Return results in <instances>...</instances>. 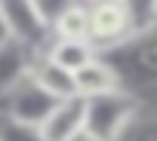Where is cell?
<instances>
[{"instance_id": "6da1fadb", "label": "cell", "mask_w": 157, "mask_h": 141, "mask_svg": "<svg viewBox=\"0 0 157 141\" xmlns=\"http://www.w3.org/2000/svg\"><path fill=\"white\" fill-rule=\"evenodd\" d=\"M139 114H142V104L126 89L86 98V135L96 141H117Z\"/></svg>"}, {"instance_id": "7a4b0ae2", "label": "cell", "mask_w": 157, "mask_h": 141, "mask_svg": "<svg viewBox=\"0 0 157 141\" xmlns=\"http://www.w3.org/2000/svg\"><path fill=\"white\" fill-rule=\"evenodd\" d=\"M0 22H3V31L10 40L31 49L34 55H43V49L52 40L49 22L40 3H0Z\"/></svg>"}, {"instance_id": "3957f363", "label": "cell", "mask_w": 157, "mask_h": 141, "mask_svg": "<svg viewBox=\"0 0 157 141\" xmlns=\"http://www.w3.org/2000/svg\"><path fill=\"white\" fill-rule=\"evenodd\" d=\"M136 37L132 31V3H120V0H108V3H93L90 6V43L96 52L123 46Z\"/></svg>"}, {"instance_id": "277c9868", "label": "cell", "mask_w": 157, "mask_h": 141, "mask_svg": "<svg viewBox=\"0 0 157 141\" xmlns=\"http://www.w3.org/2000/svg\"><path fill=\"white\" fill-rule=\"evenodd\" d=\"M56 104H59V101H56L52 95H46V92L31 80V74H28L22 83H16L10 92L0 95V114L10 117V120H16V123H25V126H40Z\"/></svg>"}, {"instance_id": "5b68a950", "label": "cell", "mask_w": 157, "mask_h": 141, "mask_svg": "<svg viewBox=\"0 0 157 141\" xmlns=\"http://www.w3.org/2000/svg\"><path fill=\"white\" fill-rule=\"evenodd\" d=\"M43 141H74L86 132V98L71 95L65 101H59L49 117L37 126Z\"/></svg>"}, {"instance_id": "8992f818", "label": "cell", "mask_w": 157, "mask_h": 141, "mask_svg": "<svg viewBox=\"0 0 157 141\" xmlns=\"http://www.w3.org/2000/svg\"><path fill=\"white\" fill-rule=\"evenodd\" d=\"M114 89H120V77H117L114 64L99 58V55L74 74V92L80 98H96V95H105Z\"/></svg>"}, {"instance_id": "52a82bcc", "label": "cell", "mask_w": 157, "mask_h": 141, "mask_svg": "<svg viewBox=\"0 0 157 141\" xmlns=\"http://www.w3.org/2000/svg\"><path fill=\"white\" fill-rule=\"evenodd\" d=\"M37 55L25 46H19L16 40H3L0 43V95L10 92L16 83H22L28 74H31V61Z\"/></svg>"}, {"instance_id": "ba28073f", "label": "cell", "mask_w": 157, "mask_h": 141, "mask_svg": "<svg viewBox=\"0 0 157 141\" xmlns=\"http://www.w3.org/2000/svg\"><path fill=\"white\" fill-rule=\"evenodd\" d=\"M43 55L56 64V67H62L65 74H77L83 64H90L99 52H96V46L90 43V40H49V46L43 49Z\"/></svg>"}, {"instance_id": "9c48e42d", "label": "cell", "mask_w": 157, "mask_h": 141, "mask_svg": "<svg viewBox=\"0 0 157 141\" xmlns=\"http://www.w3.org/2000/svg\"><path fill=\"white\" fill-rule=\"evenodd\" d=\"M49 34L56 40H86L90 37V6L83 3H59Z\"/></svg>"}, {"instance_id": "30bf717a", "label": "cell", "mask_w": 157, "mask_h": 141, "mask_svg": "<svg viewBox=\"0 0 157 141\" xmlns=\"http://www.w3.org/2000/svg\"><path fill=\"white\" fill-rule=\"evenodd\" d=\"M31 80H34L46 95H52L56 101H65V98L77 95V92H74V77L65 74L62 67H56L46 55H37V58L31 61Z\"/></svg>"}, {"instance_id": "8fae6325", "label": "cell", "mask_w": 157, "mask_h": 141, "mask_svg": "<svg viewBox=\"0 0 157 141\" xmlns=\"http://www.w3.org/2000/svg\"><path fill=\"white\" fill-rule=\"evenodd\" d=\"M0 141H43V135L37 126H25L0 114Z\"/></svg>"}, {"instance_id": "7c38bea8", "label": "cell", "mask_w": 157, "mask_h": 141, "mask_svg": "<svg viewBox=\"0 0 157 141\" xmlns=\"http://www.w3.org/2000/svg\"><path fill=\"white\" fill-rule=\"evenodd\" d=\"M117 141H157V117H136Z\"/></svg>"}, {"instance_id": "4fadbf2b", "label": "cell", "mask_w": 157, "mask_h": 141, "mask_svg": "<svg viewBox=\"0 0 157 141\" xmlns=\"http://www.w3.org/2000/svg\"><path fill=\"white\" fill-rule=\"evenodd\" d=\"M74 141H96V138H90V135H86V132H83V135H80V138H74Z\"/></svg>"}, {"instance_id": "5bb4252c", "label": "cell", "mask_w": 157, "mask_h": 141, "mask_svg": "<svg viewBox=\"0 0 157 141\" xmlns=\"http://www.w3.org/2000/svg\"><path fill=\"white\" fill-rule=\"evenodd\" d=\"M6 40V31H3V22H0V43H3Z\"/></svg>"}]
</instances>
